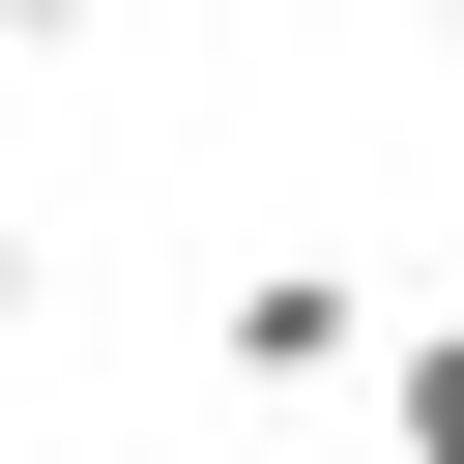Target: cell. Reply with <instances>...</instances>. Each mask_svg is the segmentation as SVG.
<instances>
[{
	"label": "cell",
	"instance_id": "1",
	"mask_svg": "<svg viewBox=\"0 0 464 464\" xmlns=\"http://www.w3.org/2000/svg\"><path fill=\"white\" fill-rule=\"evenodd\" d=\"M232 377H261V406L377 377V290H348V261H261V290H232Z\"/></svg>",
	"mask_w": 464,
	"mask_h": 464
},
{
	"label": "cell",
	"instance_id": "2",
	"mask_svg": "<svg viewBox=\"0 0 464 464\" xmlns=\"http://www.w3.org/2000/svg\"><path fill=\"white\" fill-rule=\"evenodd\" d=\"M377 464H464V319H406V348H377Z\"/></svg>",
	"mask_w": 464,
	"mask_h": 464
},
{
	"label": "cell",
	"instance_id": "3",
	"mask_svg": "<svg viewBox=\"0 0 464 464\" xmlns=\"http://www.w3.org/2000/svg\"><path fill=\"white\" fill-rule=\"evenodd\" d=\"M0 348H29V232H0Z\"/></svg>",
	"mask_w": 464,
	"mask_h": 464
},
{
	"label": "cell",
	"instance_id": "4",
	"mask_svg": "<svg viewBox=\"0 0 464 464\" xmlns=\"http://www.w3.org/2000/svg\"><path fill=\"white\" fill-rule=\"evenodd\" d=\"M0 29H87V0H0Z\"/></svg>",
	"mask_w": 464,
	"mask_h": 464
},
{
	"label": "cell",
	"instance_id": "5",
	"mask_svg": "<svg viewBox=\"0 0 464 464\" xmlns=\"http://www.w3.org/2000/svg\"><path fill=\"white\" fill-rule=\"evenodd\" d=\"M435 29H464V0H435Z\"/></svg>",
	"mask_w": 464,
	"mask_h": 464
}]
</instances>
